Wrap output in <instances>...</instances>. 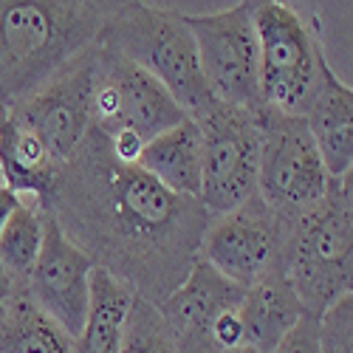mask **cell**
I'll return each instance as SVG.
<instances>
[{"label":"cell","mask_w":353,"mask_h":353,"mask_svg":"<svg viewBox=\"0 0 353 353\" xmlns=\"http://www.w3.org/2000/svg\"><path fill=\"white\" fill-rule=\"evenodd\" d=\"M46 212L94 266L156 305L190 274L210 223L198 201L172 195L136 164L116 161L94 128L65 161Z\"/></svg>","instance_id":"1"},{"label":"cell","mask_w":353,"mask_h":353,"mask_svg":"<svg viewBox=\"0 0 353 353\" xmlns=\"http://www.w3.org/2000/svg\"><path fill=\"white\" fill-rule=\"evenodd\" d=\"M116 3L0 0V110L94 48Z\"/></svg>","instance_id":"2"},{"label":"cell","mask_w":353,"mask_h":353,"mask_svg":"<svg viewBox=\"0 0 353 353\" xmlns=\"http://www.w3.org/2000/svg\"><path fill=\"white\" fill-rule=\"evenodd\" d=\"M353 172L331 179L314 210L280 223L277 266L288 277L308 316L353 294Z\"/></svg>","instance_id":"3"},{"label":"cell","mask_w":353,"mask_h":353,"mask_svg":"<svg viewBox=\"0 0 353 353\" xmlns=\"http://www.w3.org/2000/svg\"><path fill=\"white\" fill-rule=\"evenodd\" d=\"M97 46L150 74L187 116H198L215 102L181 12L150 3H116Z\"/></svg>","instance_id":"4"},{"label":"cell","mask_w":353,"mask_h":353,"mask_svg":"<svg viewBox=\"0 0 353 353\" xmlns=\"http://www.w3.org/2000/svg\"><path fill=\"white\" fill-rule=\"evenodd\" d=\"M260 122V167L257 198L280 223L300 218L325 198L331 175L308 133L303 116L263 108Z\"/></svg>","instance_id":"5"},{"label":"cell","mask_w":353,"mask_h":353,"mask_svg":"<svg viewBox=\"0 0 353 353\" xmlns=\"http://www.w3.org/2000/svg\"><path fill=\"white\" fill-rule=\"evenodd\" d=\"M260 113V110H257ZM254 110L212 102L190 116L201 133V195L210 218L226 215L257 195L260 122Z\"/></svg>","instance_id":"6"},{"label":"cell","mask_w":353,"mask_h":353,"mask_svg":"<svg viewBox=\"0 0 353 353\" xmlns=\"http://www.w3.org/2000/svg\"><path fill=\"white\" fill-rule=\"evenodd\" d=\"M254 34L263 108L303 116L325 51L300 12L277 0L254 3Z\"/></svg>","instance_id":"7"},{"label":"cell","mask_w":353,"mask_h":353,"mask_svg":"<svg viewBox=\"0 0 353 353\" xmlns=\"http://www.w3.org/2000/svg\"><path fill=\"white\" fill-rule=\"evenodd\" d=\"M184 23L195 37L201 74L215 102L254 113L263 110L257 79L254 3L243 0V3L218 12L184 14Z\"/></svg>","instance_id":"8"},{"label":"cell","mask_w":353,"mask_h":353,"mask_svg":"<svg viewBox=\"0 0 353 353\" xmlns=\"http://www.w3.org/2000/svg\"><path fill=\"white\" fill-rule=\"evenodd\" d=\"M91 77V128L102 136L133 130L144 144L187 119L164 88L125 57L105 46H94Z\"/></svg>","instance_id":"9"},{"label":"cell","mask_w":353,"mask_h":353,"mask_svg":"<svg viewBox=\"0 0 353 353\" xmlns=\"http://www.w3.org/2000/svg\"><path fill=\"white\" fill-rule=\"evenodd\" d=\"M91 51L94 48L79 54L71 65L54 74L34 94H28L12 108H3V113L32 133L60 167H65L91 130Z\"/></svg>","instance_id":"10"},{"label":"cell","mask_w":353,"mask_h":353,"mask_svg":"<svg viewBox=\"0 0 353 353\" xmlns=\"http://www.w3.org/2000/svg\"><path fill=\"white\" fill-rule=\"evenodd\" d=\"M198 257L241 285H254L280 257V221L257 195L226 215L210 218L203 229Z\"/></svg>","instance_id":"11"},{"label":"cell","mask_w":353,"mask_h":353,"mask_svg":"<svg viewBox=\"0 0 353 353\" xmlns=\"http://www.w3.org/2000/svg\"><path fill=\"white\" fill-rule=\"evenodd\" d=\"M91 272L94 260L68 238L51 212H46L43 249L23 283L28 300L71 339H77V334L82 331L88 314Z\"/></svg>","instance_id":"12"},{"label":"cell","mask_w":353,"mask_h":353,"mask_svg":"<svg viewBox=\"0 0 353 353\" xmlns=\"http://www.w3.org/2000/svg\"><path fill=\"white\" fill-rule=\"evenodd\" d=\"M243 288L218 274L210 263L195 257L190 274L159 303L161 316L181 342L207 345L210 328L226 311H238Z\"/></svg>","instance_id":"13"},{"label":"cell","mask_w":353,"mask_h":353,"mask_svg":"<svg viewBox=\"0 0 353 353\" xmlns=\"http://www.w3.org/2000/svg\"><path fill=\"white\" fill-rule=\"evenodd\" d=\"M303 119L331 179L353 172V91L331 68L328 57L319 63Z\"/></svg>","instance_id":"14"},{"label":"cell","mask_w":353,"mask_h":353,"mask_svg":"<svg viewBox=\"0 0 353 353\" xmlns=\"http://www.w3.org/2000/svg\"><path fill=\"white\" fill-rule=\"evenodd\" d=\"M303 316L308 314L280 266H274L254 285H249L238 305L243 345L254 353H274L277 345L297 328Z\"/></svg>","instance_id":"15"},{"label":"cell","mask_w":353,"mask_h":353,"mask_svg":"<svg viewBox=\"0 0 353 353\" xmlns=\"http://www.w3.org/2000/svg\"><path fill=\"white\" fill-rule=\"evenodd\" d=\"M60 172L63 167L46 153V147L9 113L0 110V184H6L20 198L37 201L46 210Z\"/></svg>","instance_id":"16"},{"label":"cell","mask_w":353,"mask_h":353,"mask_svg":"<svg viewBox=\"0 0 353 353\" xmlns=\"http://www.w3.org/2000/svg\"><path fill=\"white\" fill-rule=\"evenodd\" d=\"M150 179L179 198L201 195V133L195 119H181L144 144L139 164Z\"/></svg>","instance_id":"17"},{"label":"cell","mask_w":353,"mask_h":353,"mask_svg":"<svg viewBox=\"0 0 353 353\" xmlns=\"http://www.w3.org/2000/svg\"><path fill=\"white\" fill-rule=\"evenodd\" d=\"M133 300L136 291L128 283L94 266L91 288H88V314L82 331L74 339V353H119Z\"/></svg>","instance_id":"18"},{"label":"cell","mask_w":353,"mask_h":353,"mask_svg":"<svg viewBox=\"0 0 353 353\" xmlns=\"http://www.w3.org/2000/svg\"><path fill=\"white\" fill-rule=\"evenodd\" d=\"M0 353H74V339L28 300L23 283L0 322Z\"/></svg>","instance_id":"19"},{"label":"cell","mask_w":353,"mask_h":353,"mask_svg":"<svg viewBox=\"0 0 353 353\" xmlns=\"http://www.w3.org/2000/svg\"><path fill=\"white\" fill-rule=\"evenodd\" d=\"M46 210L32 198H20L6 229L0 232V266L9 274L26 280L43 249Z\"/></svg>","instance_id":"20"},{"label":"cell","mask_w":353,"mask_h":353,"mask_svg":"<svg viewBox=\"0 0 353 353\" xmlns=\"http://www.w3.org/2000/svg\"><path fill=\"white\" fill-rule=\"evenodd\" d=\"M119 353H184V345L172 334L156 303L136 297L128 314V328Z\"/></svg>","instance_id":"21"},{"label":"cell","mask_w":353,"mask_h":353,"mask_svg":"<svg viewBox=\"0 0 353 353\" xmlns=\"http://www.w3.org/2000/svg\"><path fill=\"white\" fill-rule=\"evenodd\" d=\"M319 353H353V294H345L316 316Z\"/></svg>","instance_id":"22"},{"label":"cell","mask_w":353,"mask_h":353,"mask_svg":"<svg viewBox=\"0 0 353 353\" xmlns=\"http://www.w3.org/2000/svg\"><path fill=\"white\" fill-rule=\"evenodd\" d=\"M207 345L218 350H234V347H246L243 345V325L238 319V311H226L223 316L215 319V325L210 328Z\"/></svg>","instance_id":"23"},{"label":"cell","mask_w":353,"mask_h":353,"mask_svg":"<svg viewBox=\"0 0 353 353\" xmlns=\"http://www.w3.org/2000/svg\"><path fill=\"white\" fill-rule=\"evenodd\" d=\"M274 353H319L316 350V316H303Z\"/></svg>","instance_id":"24"},{"label":"cell","mask_w":353,"mask_h":353,"mask_svg":"<svg viewBox=\"0 0 353 353\" xmlns=\"http://www.w3.org/2000/svg\"><path fill=\"white\" fill-rule=\"evenodd\" d=\"M20 285H23L20 277L9 274L3 266H0V322H3V316H6V311H9V305H12V300H14V294H17Z\"/></svg>","instance_id":"25"},{"label":"cell","mask_w":353,"mask_h":353,"mask_svg":"<svg viewBox=\"0 0 353 353\" xmlns=\"http://www.w3.org/2000/svg\"><path fill=\"white\" fill-rule=\"evenodd\" d=\"M17 203H20V195H17V192H12L6 184H0V232L6 229V223H9L12 212L17 210Z\"/></svg>","instance_id":"26"},{"label":"cell","mask_w":353,"mask_h":353,"mask_svg":"<svg viewBox=\"0 0 353 353\" xmlns=\"http://www.w3.org/2000/svg\"><path fill=\"white\" fill-rule=\"evenodd\" d=\"M184 345V353H254L249 347H234V350H218L212 345H190V342H181Z\"/></svg>","instance_id":"27"}]
</instances>
